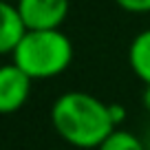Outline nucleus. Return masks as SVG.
<instances>
[{"label":"nucleus","mask_w":150,"mask_h":150,"mask_svg":"<svg viewBox=\"0 0 150 150\" xmlns=\"http://www.w3.org/2000/svg\"><path fill=\"white\" fill-rule=\"evenodd\" d=\"M53 130L73 148H97L112 130L110 104L84 91L62 93L51 106Z\"/></svg>","instance_id":"obj_1"},{"label":"nucleus","mask_w":150,"mask_h":150,"mask_svg":"<svg viewBox=\"0 0 150 150\" xmlns=\"http://www.w3.org/2000/svg\"><path fill=\"white\" fill-rule=\"evenodd\" d=\"M11 62H16L33 80H51L71 66L73 44L60 29H29L24 40L11 53Z\"/></svg>","instance_id":"obj_2"},{"label":"nucleus","mask_w":150,"mask_h":150,"mask_svg":"<svg viewBox=\"0 0 150 150\" xmlns=\"http://www.w3.org/2000/svg\"><path fill=\"white\" fill-rule=\"evenodd\" d=\"M33 77L24 73L16 62H7L0 66V110L5 115L18 112L27 104L31 95Z\"/></svg>","instance_id":"obj_3"},{"label":"nucleus","mask_w":150,"mask_h":150,"mask_svg":"<svg viewBox=\"0 0 150 150\" xmlns=\"http://www.w3.org/2000/svg\"><path fill=\"white\" fill-rule=\"evenodd\" d=\"M29 29H60L71 9V0H13Z\"/></svg>","instance_id":"obj_4"},{"label":"nucleus","mask_w":150,"mask_h":150,"mask_svg":"<svg viewBox=\"0 0 150 150\" xmlns=\"http://www.w3.org/2000/svg\"><path fill=\"white\" fill-rule=\"evenodd\" d=\"M0 20H2V24H0V53L11 55L29 33V27L13 0L0 2Z\"/></svg>","instance_id":"obj_5"},{"label":"nucleus","mask_w":150,"mask_h":150,"mask_svg":"<svg viewBox=\"0 0 150 150\" xmlns=\"http://www.w3.org/2000/svg\"><path fill=\"white\" fill-rule=\"evenodd\" d=\"M128 64L137 80L150 86V29L139 31L128 47Z\"/></svg>","instance_id":"obj_6"},{"label":"nucleus","mask_w":150,"mask_h":150,"mask_svg":"<svg viewBox=\"0 0 150 150\" xmlns=\"http://www.w3.org/2000/svg\"><path fill=\"white\" fill-rule=\"evenodd\" d=\"M95 150H146V144H144V139H139V137L135 135V132L115 128Z\"/></svg>","instance_id":"obj_7"},{"label":"nucleus","mask_w":150,"mask_h":150,"mask_svg":"<svg viewBox=\"0 0 150 150\" xmlns=\"http://www.w3.org/2000/svg\"><path fill=\"white\" fill-rule=\"evenodd\" d=\"M115 5L128 13H150V0H115Z\"/></svg>","instance_id":"obj_8"},{"label":"nucleus","mask_w":150,"mask_h":150,"mask_svg":"<svg viewBox=\"0 0 150 150\" xmlns=\"http://www.w3.org/2000/svg\"><path fill=\"white\" fill-rule=\"evenodd\" d=\"M110 117H112V122H115V126H119V124L126 119V110H124V106H119V104H110Z\"/></svg>","instance_id":"obj_9"},{"label":"nucleus","mask_w":150,"mask_h":150,"mask_svg":"<svg viewBox=\"0 0 150 150\" xmlns=\"http://www.w3.org/2000/svg\"><path fill=\"white\" fill-rule=\"evenodd\" d=\"M144 106L148 108V112H150V86H146V91H144Z\"/></svg>","instance_id":"obj_10"},{"label":"nucleus","mask_w":150,"mask_h":150,"mask_svg":"<svg viewBox=\"0 0 150 150\" xmlns=\"http://www.w3.org/2000/svg\"><path fill=\"white\" fill-rule=\"evenodd\" d=\"M144 144H146V150H150V126L146 130V137H144Z\"/></svg>","instance_id":"obj_11"}]
</instances>
